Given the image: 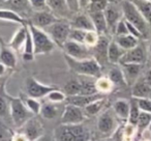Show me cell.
Returning a JSON list of instances; mask_svg holds the SVG:
<instances>
[{
  "mask_svg": "<svg viewBox=\"0 0 151 141\" xmlns=\"http://www.w3.org/2000/svg\"><path fill=\"white\" fill-rule=\"evenodd\" d=\"M47 98H48L51 103H60V102L65 101L66 95H65V93H62V91L58 90V89H54V90L51 91V93L47 95Z\"/></svg>",
  "mask_w": 151,
  "mask_h": 141,
  "instance_id": "43",
  "label": "cell"
},
{
  "mask_svg": "<svg viewBox=\"0 0 151 141\" xmlns=\"http://www.w3.org/2000/svg\"><path fill=\"white\" fill-rule=\"evenodd\" d=\"M115 34L116 36H123V35H127L128 33V30H127V26H126V22L125 19L122 18L119 22H118L117 26L115 28Z\"/></svg>",
  "mask_w": 151,
  "mask_h": 141,
  "instance_id": "46",
  "label": "cell"
},
{
  "mask_svg": "<svg viewBox=\"0 0 151 141\" xmlns=\"http://www.w3.org/2000/svg\"><path fill=\"white\" fill-rule=\"evenodd\" d=\"M13 141H28V139L26 138V136L24 134H18L14 136Z\"/></svg>",
  "mask_w": 151,
  "mask_h": 141,
  "instance_id": "50",
  "label": "cell"
},
{
  "mask_svg": "<svg viewBox=\"0 0 151 141\" xmlns=\"http://www.w3.org/2000/svg\"><path fill=\"white\" fill-rule=\"evenodd\" d=\"M3 1H5V2H6V1H9V0H3Z\"/></svg>",
  "mask_w": 151,
  "mask_h": 141,
  "instance_id": "58",
  "label": "cell"
},
{
  "mask_svg": "<svg viewBox=\"0 0 151 141\" xmlns=\"http://www.w3.org/2000/svg\"><path fill=\"white\" fill-rule=\"evenodd\" d=\"M148 129H149V131H150V133H151V124H150V126H149Z\"/></svg>",
  "mask_w": 151,
  "mask_h": 141,
  "instance_id": "56",
  "label": "cell"
},
{
  "mask_svg": "<svg viewBox=\"0 0 151 141\" xmlns=\"http://www.w3.org/2000/svg\"><path fill=\"white\" fill-rule=\"evenodd\" d=\"M144 17L148 25H151V1L148 0H130Z\"/></svg>",
  "mask_w": 151,
  "mask_h": 141,
  "instance_id": "25",
  "label": "cell"
},
{
  "mask_svg": "<svg viewBox=\"0 0 151 141\" xmlns=\"http://www.w3.org/2000/svg\"><path fill=\"white\" fill-rule=\"evenodd\" d=\"M104 14H105L106 20H107L108 28L115 31V28H116V26H117L118 22L121 20L122 9L120 11L116 4L109 2V4H108L107 9H105Z\"/></svg>",
  "mask_w": 151,
  "mask_h": 141,
  "instance_id": "16",
  "label": "cell"
},
{
  "mask_svg": "<svg viewBox=\"0 0 151 141\" xmlns=\"http://www.w3.org/2000/svg\"><path fill=\"white\" fill-rule=\"evenodd\" d=\"M27 25L33 40L34 55L48 54L52 52L55 48V43L49 36V34L44 29H40L30 23H28Z\"/></svg>",
  "mask_w": 151,
  "mask_h": 141,
  "instance_id": "4",
  "label": "cell"
},
{
  "mask_svg": "<svg viewBox=\"0 0 151 141\" xmlns=\"http://www.w3.org/2000/svg\"><path fill=\"white\" fill-rule=\"evenodd\" d=\"M26 106L29 109L30 112L33 114H40V109H42V105L36 99H32V98H27L26 99Z\"/></svg>",
  "mask_w": 151,
  "mask_h": 141,
  "instance_id": "42",
  "label": "cell"
},
{
  "mask_svg": "<svg viewBox=\"0 0 151 141\" xmlns=\"http://www.w3.org/2000/svg\"><path fill=\"white\" fill-rule=\"evenodd\" d=\"M63 50L65 51V55L71 57L77 60H85V59L92 58L91 56V50L89 47L84 44L73 42V40H67L63 46Z\"/></svg>",
  "mask_w": 151,
  "mask_h": 141,
  "instance_id": "7",
  "label": "cell"
},
{
  "mask_svg": "<svg viewBox=\"0 0 151 141\" xmlns=\"http://www.w3.org/2000/svg\"><path fill=\"white\" fill-rule=\"evenodd\" d=\"M99 34L96 31H87L86 36H85V42L84 45H86L89 48H93L99 42Z\"/></svg>",
  "mask_w": 151,
  "mask_h": 141,
  "instance_id": "44",
  "label": "cell"
},
{
  "mask_svg": "<svg viewBox=\"0 0 151 141\" xmlns=\"http://www.w3.org/2000/svg\"><path fill=\"white\" fill-rule=\"evenodd\" d=\"M130 110V103L126 100H118L114 104V111L122 119H128Z\"/></svg>",
  "mask_w": 151,
  "mask_h": 141,
  "instance_id": "28",
  "label": "cell"
},
{
  "mask_svg": "<svg viewBox=\"0 0 151 141\" xmlns=\"http://www.w3.org/2000/svg\"><path fill=\"white\" fill-rule=\"evenodd\" d=\"M94 1H97V0H91V2H94Z\"/></svg>",
  "mask_w": 151,
  "mask_h": 141,
  "instance_id": "57",
  "label": "cell"
},
{
  "mask_svg": "<svg viewBox=\"0 0 151 141\" xmlns=\"http://www.w3.org/2000/svg\"><path fill=\"white\" fill-rule=\"evenodd\" d=\"M36 141H52V140H51V139L49 138L48 136H45V135H44V136L40 137V139H37Z\"/></svg>",
  "mask_w": 151,
  "mask_h": 141,
  "instance_id": "54",
  "label": "cell"
},
{
  "mask_svg": "<svg viewBox=\"0 0 151 141\" xmlns=\"http://www.w3.org/2000/svg\"><path fill=\"white\" fill-rule=\"evenodd\" d=\"M91 0H79V4H80V9H87L88 5L90 4Z\"/></svg>",
  "mask_w": 151,
  "mask_h": 141,
  "instance_id": "51",
  "label": "cell"
},
{
  "mask_svg": "<svg viewBox=\"0 0 151 141\" xmlns=\"http://www.w3.org/2000/svg\"><path fill=\"white\" fill-rule=\"evenodd\" d=\"M103 98H104L103 95H101V93H96V95H71V97H66L65 102L68 105H73L79 108H85L89 104L93 103V102L97 101V100L103 99Z\"/></svg>",
  "mask_w": 151,
  "mask_h": 141,
  "instance_id": "15",
  "label": "cell"
},
{
  "mask_svg": "<svg viewBox=\"0 0 151 141\" xmlns=\"http://www.w3.org/2000/svg\"><path fill=\"white\" fill-rule=\"evenodd\" d=\"M58 20L60 19H58L56 16L53 15L50 11H40L35 12L32 15L30 22H28V23L32 24L33 26L40 28V29H46L52 24L56 23Z\"/></svg>",
  "mask_w": 151,
  "mask_h": 141,
  "instance_id": "9",
  "label": "cell"
},
{
  "mask_svg": "<svg viewBox=\"0 0 151 141\" xmlns=\"http://www.w3.org/2000/svg\"><path fill=\"white\" fill-rule=\"evenodd\" d=\"M14 136L15 135L12 133L11 129L0 121V141H13Z\"/></svg>",
  "mask_w": 151,
  "mask_h": 141,
  "instance_id": "41",
  "label": "cell"
},
{
  "mask_svg": "<svg viewBox=\"0 0 151 141\" xmlns=\"http://www.w3.org/2000/svg\"><path fill=\"white\" fill-rule=\"evenodd\" d=\"M40 114L46 119H53L58 114V108L55 106V103H46L42 106Z\"/></svg>",
  "mask_w": 151,
  "mask_h": 141,
  "instance_id": "32",
  "label": "cell"
},
{
  "mask_svg": "<svg viewBox=\"0 0 151 141\" xmlns=\"http://www.w3.org/2000/svg\"><path fill=\"white\" fill-rule=\"evenodd\" d=\"M6 3L9 4V7H11L9 9L16 12L20 16H21L22 12H27L31 7L28 0H9V1H6Z\"/></svg>",
  "mask_w": 151,
  "mask_h": 141,
  "instance_id": "30",
  "label": "cell"
},
{
  "mask_svg": "<svg viewBox=\"0 0 151 141\" xmlns=\"http://www.w3.org/2000/svg\"><path fill=\"white\" fill-rule=\"evenodd\" d=\"M132 95L134 99H151V87L145 82L144 78L140 79L132 86Z\"/></svg>",
  "mask_w": 151,
  "mask_h": 141,
  "instance_id": "18",
  "label": "cell"
},
{
  "mask_svg": "<svg viewBox=\"0 0 151 141\" xmlns=\"http://www.w3.org/2000/svg\"><path fill=\"white\" fill-rule=\"evenodd\" d=\"M104 104H105V100L101 99L97 100V101L93 102V103L89 104L88 106L85 107V112H86L88 115H95L96 113H99L101 110V108L104 107Z\"/></svg>",
  "mask_w": 151,
  "mask_h": 141,
  "instance_id": "39",
  "label": "cell"
},
{
  "mask_svg": "<svg viewBox=\"0 0 151 141\" xmlns=\"http://www.w3.org/2000/svg\"><path fill=\"white\" fill-rule=\"evenodd\" d=\"M23 133L28 141H36L44 136V127L35 118H30L25 122L23 127Z\"/></svg>",
  "mask_w": 151,
  "mask_h": 141,
  "instance_id": "10",
  "label": "cell"
},
{
  "mask_svg": "<svg viewBox=\"0 0 151 141\" xmlns=\"http://www.w3.org/2000/svg\"><path fill=\"white\" fill-rule=\"evenodd\" d=\"M7 95L0 91V117H4L9 111V102L7 103Z\"/></svg>",
  "mask_w": 151,
  "mask_h": 141,
  "instance_id": "45",
  "label": "cell"
},
{
  "mask_svg": "<svg viewBox=\"0 0 151 141\" xmlns=\"http://www.w3.org/2000/svg\"><path fill=\"white\" fill-rule=\"evenodd\" d=\"M148 1H151V0H148Z\"/></svg>",
  "mask_w": 151,
  "mask_h": 141,
  "instance_id": "59",
  "label": "cell"
},
{
  "mask_svg": "<svg viewBox=\"0 0 151 141\" xmlns=\"http://www.w3.org/2000/svg\"><path fill=\"white\" fill-rule=\"evenodd\" d=\"M122 65V72L125 77L126 82L128 81H134L138 78L139 74L141 72L142 64H134V63H127V64H121Z\"/></svg>",
  "mask_w": 151,
  "mask_h": 141,
  "instance_id": "26",
  "label": "cell"
},
{
  "mask_svg": "<svg viewBox=\"0 0 151 141\" xmlns=\"http://www.w3.org/2000/svg\"><path fill=\"white\" fill-rule=\"evenodd\" d=\"M149 53L151 54V44H150V46H149Z\"/></svg>",
  "mask_w": 151,
  "mask_h": 141,
  "instance_id": "55",
  "label": "cell"
},
{
  "mask_svg": "<svg viewBox=\"0 0 151 141\" xmlns=\"http://www.w3.org/2000/svg\"><path fill=\"white\" fill-rule=\"evenodd\" d=\"M31 9H35V12L48 11L47 0H28Z\"/></svg>",
  "mask_w": 151,
  "mask_h": 141,
  "instance_id": "47",
  "label": "cell"
},
{
  "mask_svg": "<svg viewBox=\"0 0 151 141\" xmlns=\"http://www.w3.org/2000/svg\"><path fill=\"white\" fill-rule=\"evenodd\" d=\"M55 141H87L88 133L83 126L61 124L55 129Z\"/></svg>",
  "mask_w": 151,
  "mask_h": 141,
  "instance_id": "3",
  "label": "cell"
},
{
  "mask_svg": "<svg viewBox=\"0 0 151 141\" xmlns=\"http://www.w3.org/2000/svg\"><path fill=\"white\" fill-rule=\"evenodd\" d=\"M64 58L66 60L68 67L73 73H77V74L82 75V76L101 78V64L93 57L89 59H85V60H77V59H73L65 55Z\"/></svg>",
  "mask_w": 151,
  "mask_h": 141,
  "instance_id": "1",
  "label": "cell"
},
{
  "mask_svg": "<svg viewBox=\"0 0 151 141\" xmlns=\"http://www.w3.org/2000/svg\"><path fill=\"white\" fill-rule=\"evenodd\" d=\"M81 84V93L80 95H93L99 93L96 89V85H95V82H92L90 80H79Z\"/></svg>",
  "mask_w": 151,
  "mask_h": 141,
  "instance_id": "34",
  "label": "cell"
},
{
  "mask_svg": "<svg viewBox=\"0 0 151 141\" xmlns=\"http://www.w3.org/2000/svg\"><path fill=\"white\" fill-rule=\"evenodd\" d=\"M64 93L66 97L78 95L81 93V84L79 80H70L65 84Z\"/></svg>",
  "mask_w": 151,
  "mask_h": 141,
  "instance_id": "35",
  "label": "cell"
},
{
  "mask_svg": "<svg viewBox=\"0 0 151 141\" xmlns=\"http://www.w3.org/2000/svg\"><path fill=\"white\" fill-rule=\"evenodd\" d=\"M0 62L3 63L6 67L14 69L17 65V57L14 53L13 49L11 47H7L5 45H1L0 48Z\"/></svg>",
  "mask_w": 151,
  "mask_h": 141,
  "instance_id": "20",
  "label": "cell"
},
{
  "mask_svg": "<svg viewBox=\"0 0 151 141\" xmlns=\"http://www.w3.org/2000/svg\"><path fill=\"white\" fill-rule=\"evenodd\" d=\"M129 103H130V110H129V116H128V122H129V124L134 127L138 124V119H139V116H140L141 110L139 108L137 99L132 98Z\"/></svg>",
  "mask_w": 151,
  "mask_h": 141,
  "instance_id": "33",
  "label": "cell"
},
{
  "mask_svg": "<svg viewBox=\"0 0 151 141\" xmlns=\"http://www.w3.org/2000/svg\"><path fill=\"white\" fill-rule=\"evenodd\" d=\"M68 5L69 9L71 13H78L80 11V4H79V0H65Z\"/></svg>",
  "mask_w": 151,
  "mask_h": 141,
  "instance_id": "49",
  "label": "cell"
},
{
  "mask_svg": "<svg viewBox=\"0 0 151 141\" xmlns=\"http://www.w3.org/2000/svg\"><path fill=\"white\" fill-rule=\"evenodd\" d=\"M95 85H96V89L99 91V93H108L112 89L113 87V83L109 80V78H99L95 82Z\"/></svg>",
  "mask_w": 151,
  "mask_h": 141,
  "instance_id": "36",
  "label": "cell"
},
{
  "mask_svg": "<svg viewBox=\"0 0 151 141\" xmlns=\"http://www.w3.org/2000/svg\"><path fill=\"white\" fill-rule=\"evenodd\" d=\"M108 4H109V0H97V1H94V2H90V4L88 5L87 9H88L89 14L105 12Z\"/></svg>",
  "mask_w": 151,
  "mask_h": 141,
  "instance_id": "37",
  "label": "cell"
},
{
  "mask_svg": "<svg viewBox=\"0 0 151 141\" xmlns=\"http://www.w3.org/2000/svg\"><path fill=\"white\" fill-rule=\"evenodd\" d=\"M28 34V25H22L19 29L17 30V32L15 33V35L12 38L11 42H9V46L11 47L13 50H20L22 47H24V44L26 42Z\"/></svg>",
  "mask_w": 151,
  "mask_h": 141,
  "instance_id": "19",
  "label": "cell"
},
{
  "mask_svg": "<svg viewBox=\"0 0 151 141\" xmlns=\"http://www.w3.org/2000/svg\"><path fill=\"white\" fill-rule=\"evenodd\" d=\"M9 102V113H11L12 119L17 128H22L29 117V109L27 106L18 98H12L7 95Z\"/></svg>",
  "mask_w": 151,
  "mask_h": 141,
  "instance_id": "6",
  "label": "cell"
},
{
  "mask_svg": "<svg viewBox=\"0 0 151 141\" xmlns=\"http://www.w3.org/2000/svg\"><path fill=\"white\" fill-rule=\"evenodd\" d=\"M86 33H87V31H84V30L75 29V28H71L70 32H69L68 40H73V42L80 43V44H84Z\"/></svg>",
  "mask_w": 151,
  "mask_h": 141,
  "instance_id": "40",
  "label": "cell"
},
{
  "mask_svg": "<svg viewBox=\"0 0 151 141\" xmlns=\"http://www.w3.org/2000/svg\"><path fill=\"white\" fill-rule=\"evenodd\" d=\"M70 29V23L64 20H58L56 23L52 24L44 30L49 34V36L52 38L55 44L63 48L64 44L68 40Z\"/></svg>",
  "mask_w": 151,
  "mask_h": 141,
  "instance_id": "5",
  "label": "cell"
},
{
  "mask_svg": "<svg viewBox=\"0 0 151 141\" xmlns=\"http://www.w3.org/2000/svg\"><path fill=\"white\" fill-rule=\"evenodd\" d=\"M54 89L56 88L53 86L42 84L31 77L27 78V80H26V91H27V95H29V98H32V99H40V98L47 97Z\"/></svg>",
  "mask_w": 151,
  "mask_h": 141,
  "instance_id": "8",
  "label": "cell"
},
{
  "mask_svg": "<svg viewBox=\"0 0 151 141\" xmlns=\"http://www.w3.org/2000/svg\"><path fill=\"white\" fill-rule=\"evenodd\" d=\"M146 60L144 49L141 46H137L136 48L125 51L122 58L120 59V64H127V63H134V64H143Z\"/></svg>",
  "mask_w": 151,
  "mask_h": 141,
  "instance_id": "12",
  "label": "cell"
},
{
  "mask_svg": "<svg viewBox=\"0 0 151 141\" xmlns=\"http://www.w3.org/2000/svg\"><path fill=\"white\" fill-rule=\"evenodd\" d=\"M109 80L113 83V85H124L126 84V80L124 74L122 72V69L119 67H113L110 69L109 76H108Z\"/></svg>",
  "mask_w": 151,
  "mask_h": 141,
  "instance_id": "29",
  "label": "cell"
},
{
  "mask_svg": "<svg viewBox=\"0 0 151 141\" xmlns=\"http://www.w3.org/2000/svg\"><path fill=\"white\" fill-rule=\"evenodd\" d=\"M125 51L115 42L112 40L110 42L109 49H108V59L111 63H119L120 59L124 55Z\"/></svg>",
  "mask_w": 151,
  "mask_h": 141,
  "instance_id": "23",
  "label": "cell"
},
{
  "mask_svg": "<svg viewBox=\"0 0 151 141\" xmlns=\"http://www.w3.org/2000/svg\"><path fill=\"white\" fill-rule=\"evenodd\" d=\"M92 23L94 25V29L99 35H105V33L108 31V24L107 20H106L105 14L104 12H99V13H91L89 14Z\"/></svg>",
  "mask_w": 151,
  "mask_h": 141,
  "instance_id": "22",
  "label": "cell"
},
{
  "mask_svg": "<svg viewBox=\"0 0 151 141\" xmlns=\"http://www.w3.org/2000/svg\"><path fill=\"white\" fill-rule=\"evenodd\" d=\"M144 80H145V82L151 87V69H149V71H147V73L145 74Z\"/></svg>",
  "mask_w": 151,
  "mask_h": 141,
  "instance_id": "52",
  "label": "cell"
},
{
  "mask_svg": "<svg viewBox=\"0 0 151 141\" xmlns=\"http://www.w3.org/2000/svg\"><path fill=\"white\" fill-rule=\"evenodd\" d=\"M141 111L151 113V99H137Z\"/></svg>",
  "mask_w": 151,
  "mask_h": 141,
  "instance_id": "48",
  "label": "cell"
},
{
  "mask_svg": "<svg viewBox=\"0 0 151 141\" xmlns=\"http://www.w3.org/2000/svg\"><path fill=\"white\" fill-rule=\"evenodd\" d=\"M0 20H1V21L12 22V23H18L21 26L27 24L25 19H24L22 16H20L19 14L12 11V9H0Z\"/></svg>",
  "mask_w": 151,
  "mask_h": 141,
  "instance_id": "24",
  "label": "cell"
},
{
  "mask_svg": "<svg viewBox=\"0 0 151 141\" xmlns=\"http://www.w3.org/2000/svg\"><path fill=\"white\" fill-rule=\"evenodd\" d=\"M70 27L75 29L84 30V31H95L90 16L86 14H79L75 16L70 22Z\"/></svg>",
  "mask_w": 151,
  "mask_h": 141,
  "instance_id": "17",
  "label": "cell"
},
{
  "mask_svg": "<svg viewBox=\"0 0 151 141\" xmlns=\"http://www.w3.org/2000/svg\"><path fill=\"white\" fill-rule=\"evenodd\" d=\"M115 42L117 43L124 51H128V50H130V49H134L139 45L138 38L130 35V34L123 35V36H116Z\"/></svg>",
  "mask_w": 151,
  "mask_h": 141,
  "instance_id": "27",
  "label": "cell"
},
{
  "mask_svg": "<svg viewBox=\"0 0 151 141\" xmlns=\"http://www.w3.org/2000/svg\"><path fill=\"white\" fill-rule=\"evenodd\" d=\"M150 124H151V113L141 111L140 116H139V119H138V124H137L139 131L142 132L145 129L149 128Z\"/></svg>",
  "mask_w": 151,
  "mask_h": 141,
  "instance_id": "38",
  "label": "cell"
},
{
  "mask_svg": "<svg viewBox=\"0 0 151 141\" xmlns=\"http://www.w3.org/2000/svg\"><path fill=\"white\" fill-rule=\"evenodd\" d=\"M48 9L58 19H65L71 13L65 0H47Z\"/></svg>",
  "mask_w": 151,
  "mask_h": 141,
  "instance_id": "14",
  "label": "cell"
},
{
  "mask_svg": "<svg viewBox=\"0 0 151 141\" xmlns=\"http://www.w3.org/2000/svg\"><path fill=\"white\" fill-rule=\"evenodd\" d=\"M5 71H6V67H5L3 63L0 62V77L5 74Z\"/></svg>",
  "mask_w": 151,
  "mask_h": 141,
  "instance_id": "53",
  "label": "cell"
},
{
  "mask_svg": "<svg viewBox=\"0 0 151 141\" xmlns=\"http://www.w3.org/2000/svg\"><path fill=\"white\" fill-rule=\"evenodd\" d=\"M110 42L105 35H99V42L96 43L94 47H93V58L101 64H105L106 62L109 61L108 59V49H109Z\"/></svg>",
  "mask_w": 151,
  "mask_h": 141,
  "instance_id": "13",
  "label": "cell"
},
{
  "mask_svg": "<svg viewBox=\"0 0 151 141\" xmlns=\"http://www.w3.org/2000/svg\"><path fill=\"white\" fill-rule=\"evenodd\" d=\"M122 15L123 18L134 25L139 31L142 33L143 36H146L148 34V23L144 19L139 9L136 7V5L130 1V0H123L121 4Z\"/></svg>",
  "mask_w": 151,
  "mask_h": 141,
  "instance_id": "2",
  "label": "cell"
},
{
  "mask_svg": "<svg viewBox=\"0 0 151 141\" xmlns=\"http://www.w3.org/2000/svg\"><path fill=\"white\" fill-rule=\"evenodd\" d=\"M84 119L82 108L76 107L73 105L67 104L64 108V111L61 116V124H79Z\"/></svg>",
  "mask_w": 151,
  "mask_h": 141,
  "instance_id": "11",
  "label": "cell"
},
{
  "mask_svg": "<svg viewBox=\"0 0 151 141\" xmlns=\"http://www.w3.org/2000/svg\"><path fill=\"white\" fill-rule=\"evenodd\" d=\"M97 128L103 134H110L115 129V119L110 112H105L99 118Z\"/></svg>",
  "mask_w": 151,
  "mask_h": 141,
  "instance_id": "21",
  "label": "cell"
},
{
  "mask_svg": "<svg viewBox=\"0 0 151 141\" xmlns=\"http://www.w3.org/2000/svg\"><path fill=\"white\" fill-rule=\"evenodd\" d=\"M34 58V47H33V40L32 36L30 34V31L28 29V34L26 42L24 44V52H23V59L25 61H31Z\"/></svg>",
  "mask_w": 151,
  "mask_h": 141,
  "instance_id": "31",
  "label": "cell"
}]
</instances>
